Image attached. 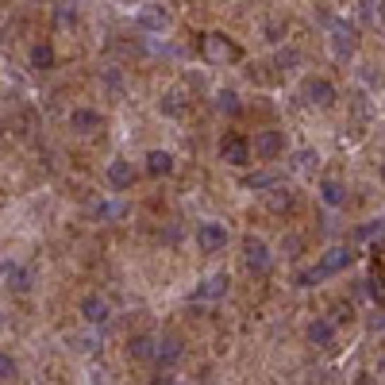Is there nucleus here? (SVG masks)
<instances>
[{
  "label": "nucleus",
  "instance_id": "f257e3e1",
  "mask_svg": "<svg viewBox=\"0 0 385 385\" xmlns=\"http://www.w3.org/2000/svg\"><path fill=\"white\" fill-rule=\"evenodd\" d=\"M243 266H247L251 274H266V270L274 266V255H270L266 239H258V235H247V239H243Z\"/></svg>",
  "mask_w": 385,
  "mask_h": 385
},
{
  "label": "nucleus",
  "instance_id": "f03ea898",
  "mask_svg": "<svg viewBox=\"0 0 385 385\" xmlns=\"http://www.w3.org/2000/svg\"><path fill=\"white\" fill-rule=\"evenodd\" d=\"M285 151V135L277 127H262L255 131V139H251V154L262 162H270V158H277V154Z\"/></svg>",
  "mask_w": 385,
  "mask_h": 385
},
{
  "label": "nucleus",
  "instance_id": "7ed1b4c3",
  "mask_svg": "<svg viewBox=\"0 0 385 385\" xmlns=\"http://www.w3.org/2000/svg\"><path fill=\"white\" fill-rule=\"evenodd\" d=\"M201 51H204V58L216 62V65H220V62H235V58H239V46H235L227 35H220V31H212V35H204V39H201Z\"/></svg>",
  "mask_w": 385,
  "mask_h": 385
},
{
  "label": "nucleus",
  "instance_id": "20e7f679",
  "mask_svg": "<svg viewBox=\"0 0 385 385\" xmlns=\"http://www.w3.org/2000/svg\"><path fill=\"white\" fill-rule=\"evenodd\" d=\"M227 243V227L216 224V220H204L201 227H196V247L204 251V255H220Z\"/></svg>",
  "mask_w": 385,
  "mask_h": 385
},
{
  "label": "nucleus",
  "instance_id": "39448f33",
  "mask_svg": "<svg viewBox=\"0 0 385 385\" xmlns=\"http://www.w3.org/2000/svg\"><path fill=\"white\" fill-rule=\"evenodd\" d=\"M81 320H85L89 327H104L112 320V305L101 297V293H89V297L81 301Z\"/></svg>",
  "mask_w": 385,
  "mask_h": 385
},
{
  "label": "nucleus",
  "instance_id": "423d86ee",
  "mask_svg": "<svg viewBox=\"0 0 385 385\" xmlns=\"http://www.w3.org/2000/svg\"><path fill=\"white\" fill-rule=\"evenodd\" d=\"M220 158H224L227 166H247V162H251V143L243 135L220 139Z\"/></svg>",
  "mask_w": 385,
  "mask_h": 385
},
{
  "label": "nucleus",
  "instance_id": "0eeeda50",
  "mask_svg": "<svg viewBox=\"0 0 385 385\" xmlns=\"http://www.w3.org/2000/svg\"><path fill=\"white\" fill-rule=\"evenodd\" d=\"M305 101L316 104V108H332L335 104V85L327 77H308L305 81Z\"/></svg>",
  "mask_w": 385,
  "mask_h": 385
},
{
  "label": "nucleus",
  "instance_id": "6e6552de",
  "mask_svg": "<svg viewBox=\"0 0 385 385\" xmlns=\"http://www.w3.org/2000/svg\"><path fill=\"white\" fill-rule=\"evenodd\" d=\"M104 177H108L112 189H131V185H135V166H131L127 158H112L108 170H104Z\"/></svg>",
  "mask_w": 385,
  "mask_h": 385
},
{
  "label": "nucleus",
  "instance_id": "1a4fd4ad",
  "mask_svg": "<svg viewBox=\"0 0 385 385\" xmlns=\"http://www.w3.org/2000/svg\"><path fill=\"white\" fill-rule=\"evenodd\" d=\"M332 51H335V58H351L355 54V27H347L343 20L332 23Z\"/></svg>",
  "mask_w": 385,
  "mask_h": 385
},
{
  "label": "nucleus",
  "instance_id": "9d476101",
  "mask_svg": "<svg viewBox=\"0 0 385 385\" xmlns=\"http://www.w3.org/2000/svg\"><path fill=\"white\" fill-rule=\"evenodd\" d=\"M154 351H158V339L146 335V332H139L127 339V358H135V362H154Z\"/></svg>",
  "mask_w": 385,
  "mask_h": 385
},
{
  "label": "nucleus",
  "instance_id": "9b49d317",
  "mask_svg": "<svg viewBox=\"0 0 385 385\" xmlns=\"http://www.w3.org/2000/svg\"><path fill=\"white\" fill-rule=\"evenodd\" d=\"M0 277H4L8 289H15V293H27L31 285H35V274H31L27 266H20V262H8V266L0 270Z\"/></svg>",
  "mask_w": 385,
  "mask_h": 385
},
{
  "label": "nucleus",
  "instance_id": "f8f14e48",
  "mask_svg": "<svg viewBox=\"0 0 385 385\" xmlns=\"http://www.w3.org/2000/svg\"><path fill=\"white\" fill-rule=\"evenodd\" d=\"M351 258H355L351 251L332 247V251H327V255H324L320 262H316V274H320V277H327V274H339V270H347V266H351Z\"/></svg>",
  "mask_w": 385,
  "mask_h": 385
},
{
  "label": "nucleus",
  "instance_id": "ddd939ff",
  "mask_svg": "<svg viewBox=\"0 0 385 385\" xmlns=\"http://www.w3.org/2000/svg\"><path fill=\"white\" fill-rule=\"evenodd\" d=\"M70 131H77V135H93V131H101V112L73 108L70 112Z\"/></svg>",
  "mask_w": 385,
  "mask_h": 385
},
{
  "label": "nucleus",
  "instance_id": "4468645a",
  "mask_svg": "<svg viewBox=\"0 0 385 385\" xmlns=\"http://www.w3.org/2000/svg\"><path fill=\"white\" fill-rule=\"evenodd\" d=\"M166 23H170L166 8H158V4H143V8H139V27H143V31H166Z\"/></svg>",
  "mask_w": 385,
  "mask_h": 385
},
{
  "label": "nucleus",
  "instance_id": "2eb2a0df",
  "mask_svg": "<svg viewBox=\"0 0 385 385\" xmlns=\"http://www.w3.org/2000/svg\"><path fill=\"white\" fill-rule=\"evenodd\" d=\"M308 343H313V347H332L335 343V324L332 320H324V316H316L313 324H308Z\"/></svg>",
  "mask_w": 385,
  "mask_h": 385
},
{
  "label": "nucleus",
  "instance_id": "dca6fc26",
  "mask_svg": "<svg viewBox=\"0 0 385 385\" xmlns=\"http://www.w3.org/2000/svg\"><path fill=\"white\" fill-rule=\"evenodd\" d=\"M182 355H185V351H182V339H177V335H166V339H158V351H154V362H158V366H174Z\"/></svg>",
  "mask_w": 385,
  "mask_h": 385
},
{
  "label": "nucleus",
  "instance_id": "f3484780",
  "mask_svg": "<svg viewBox=\"0 0 385 385\" xmlns=\"http://www.w3.org/2000/svg\"><path fill=\"white\" fill-rule=\"evenodd\" d=\"M320 201L327 208H339V204H347V185L335 182V177H324L320 182Z\"/></svg>",
  "mask_w": 385,
  "mask_h": 385
},
{
  "label": "nucleus",
  "instance_id": "a211bd4d",
  "mask_svg": "<svg viewBox=\"0 0 385 385\" xmlns=\"http://www.w3.org/2000/svg\"><path fill=\"white\" fill-rule=\"evenodd\" d=\"M146 174H151V177L174 174V154H170V151H151V154H146Z\"/></svg>",
  "mask_w": 385,
  "mask_h": 385
},
{
  "label": "nucleus",
  "instance_id": "6ab92c4d",
  "mask_svg": "<svg viewBox=\"0 0 385 385\" xmlns=\"http://www.w3.org/2000/svg\"><path fill=\"white\" fill-rule=\"evenodd\" d=\"M227 274H212V277H204V285L196 289V301H216V297H224L227 293Z\"/></svg>",
  "mask_w": 385,
  "mask_h": 385
},
{
  "label": "nucleus",
  "instance_id": "aec40b11",
  "mask_svg": "<svg viewBox=\"0 0 385 385\" xmlns=\"http://www.w3.org/2000/svg\"><path fill=\"white\" fill-rule=\"evenodd\" d=\"M266 204H270V212H289L293 208V193L282 189V185H270V189H266Z\"/></svg>",
  "mask_w": 385,
  "mask_h": 385
},
{
  "label": "nucleus",
  "instance_id": "412c9836",
  "mask_svg": "<svg viewBox=\"0 0 385 385\" xmlns=\"http://www.w3.org/2000/svg\"><path fill=\"white\" fill-rule=\"evenodd\" d=\"M216 108L224 112V116H239V93H235V89H220L216 93Z\"/></svg>",
  "mask_w": 385,
  "mask_h": 385
},
{
  "label": "nucleus",
  "instance_id": "4be33fe9",
  "mask_svg": "<svg viewBox=\"0 0 385 385\" xmlns=\"http://www.w3.org/2000/svg\"><path fill=\"white\" fill-rule=\"evenodd\" d=\"M31 65H35V70H51L54 65V46L51 43H35L31 46Z\"/></svg>",
  "mask_w": 385,
  "mask_h": 385
},
{
  "label": "nucleus",
  "instance_id": "5701e85b",
  "mask_svg": "<svg viewBox=\"0 0 385 385\" xmlns=\"http://www.w3.org/2000/svg\"><path fill=\"white\" fill-rule=\"evenodd\" d=\"M185 112V96L182 93H166L162 96V116H182Z\"/></svg>",
  "mask_w": 385,
  "mask_h": 385
},
{
  "label": "nucleus",
  "instance_id": "b1692460",
  "mask_svg": "<svg viewBox=\"0 0 385 385\" xmlns=\"http://www.w3.org/2000/svg\"><path fill=\"white\" fill-rule=\"evenodd\" d=\"M316 151H297L293 154V170H297V174H313V166H316Z\"/></svg>",
  "mask_w": 385,
  "mask_h": 385
},
{
  "label": "nucleus",
  "instance_id": "393cba45",
  "mask_svg": "<svg viewBox=\"0 0 385 385\" xmlns=\"http://www.w3.org/2000/svg\"><path fill=\"white\" fill-rule=\"evenodd\" d=\"M20 378V366H15V358L8 355V351H0V381H15Z\"/></svg>",
  "mask_w": 385,
  "mask_h": 385
},
{
  "label": "nucleus",
  "instance_id": "a878e982",
  "mask_svg": "<svg viewBox=\"0 0 385 385\" xmlns=\"http://www.w3.org/2000/svg\"><path fill=\"white\" fill-rule=\"evenodd\" d=\"M124 204H112V201H101V204H96V216H101V220H120V216H124Z\"/></svg>",
  "mask_w": 385,
  "mask_h": 385
},
{
  "label": "nucleus",
  "instance_id": "bb28decb",
  "mask_svg": "<svg viewBox=\"0 0 385 385\" xmlns=\"http://www.w3.org/2000/svg\"><path fill=\"white\" fill-rule=\"evenodd\" d=\"M297 62H301V51H297V46H282V51H277V65H282V70H293Z\"/></svg>",
  "mask_w": 385,
  "mask_h": 385
},
{
  "label": "nucleus",
  "instance_id": "cd10ccee",
  "mask_svg": "<svg viewBox=\"0 0 385 385\" xmlns=\"http://www.w3.org/2000/svg\"><path fill=\"white\" fill-rule=\"evenodd\" d=\"M243 185L247 189H270V185H277V177L274 174H251V177H243Z\"/></svg>",
  "mask_w": 385,
  "mask_h": 385
},
{
  "label": "nucleus",
  "instance_id": "c85d7f7f",
  "mask_svg": "<svg viewBox=\"0 0 385 385\" xmlns=\"http://www.w3.org/2000/svg\"><path fill=\"white\" fill-rule=\"evenodd\" d=\"M54 23H58V27H73V23H77V12H73V4H62L58 12H54Z\"/></svg>",
  "mask_w": 385,
  "mask_h": 385
},
{
  "label": "nucleus",
  "instance_id": "c756f323",
  "mask_svg": "<svg viewBox=\"0 0 385 385\" xmlns=\"http://www.w3.org/2000/svg\"><path fill=\"white\" fill-rule=\"evenodd\" d=\"M282 35H285V23H274V20H270V23H266V39H270V43H282Z\"/></svg>",
  "mask_w": 385,
  "mask_h": 385
},
{
  "label": "nucleus",
  "instance_id": "7c9ffc66",
  "mask_svg": "<svg viewBox=\"0 0 385 385\" xmlns=\"http://www.w3.org/2000/svg\"><path fill=\"white\" fill-rule=\"evenodd\" d=\"M285 251H289V255H297V251H301V239H293V235H289V239H285Z\"/></svg>",
  "mask_w": 385,
  "mask_h": 385
},
{
  "label": "nucleus",
  "instance_id": "2f4dec72",
  "mask_svg": "<svg viewBox=\"0 0 385 385\" xmlns=\"http://www.w3.org/2000/svg\"><path fill=\"white\" fill-rule=\"evenodd\" d=\"M378 20L385 23V0H378Z\"/></svg>",
  "mask_w": 385,
  "mask_h": 385
},
{
  "label": "nucleus",
  "instance_id": "473e14b6",
  "mask_svg": "<svg viewBox=\"0 0 385 385\" xmlns=\"http://www.w3.org/2000/svg\"><path fill=\"white\" fill-rule=\"evenodd\" d=\"M0 327H4V313H0Z\"/></svg>",
  "mask_w": 385,
  "mask_h": 385
}]
</instances>
